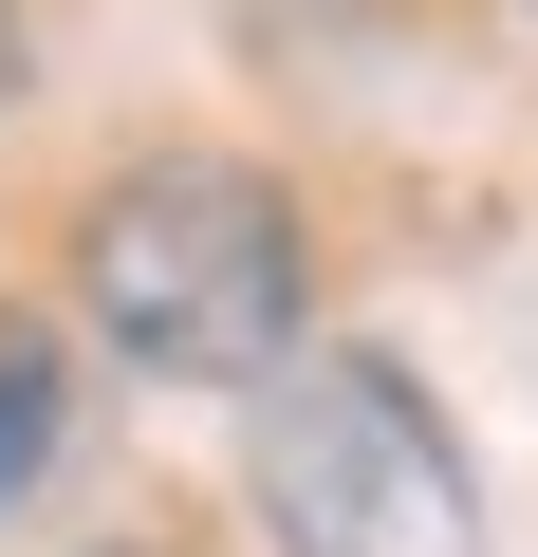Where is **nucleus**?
<instances>
[{"mask_svg":"<svg viewBox=\"0 0 538 557\" xmlns=\"http://www.w3.org/2000/svg\"><path fill=\"white\" fill-rule=\"evenodd\" d=\"M75 298L130 372H186V391H241L298 354V205L223 168V149H167V168H112L93 223H75Z\"/></svg>","mask_w":538,"mask_h":557,"instance_id":"nucleus-1","label":"nucleus"},{"mask_svg":"<svg viewBox=\"0 0 538 557\" xmlns=\"http://www.w3.org/2000/svg\"><path fill=\"white\" fill-rule=\"evenodd\" d=\"M241 483H260V520H279V557H464L483 539L464 446H446V409L390 354H279Z\"/></svg>","mask_w":538,"mask_h":557,"instance_id":"nucleus-2","label":"nucleus"},{"mask_svg":"<svg viewBox=\"0 0 538 557\" xmlns=\"http://www.w3.org/2000/svg\"><path fill=\"white\" fill-rule=\"evenodd\" d=\"M38 465H57V354H38L20 317H0V502H20Z\"/></svg>","mask_w":538,"mask_h":557,"instance_id":"nucleus-3","label":"nucleus"},{"mask_svg":"<svg viewBox=\"0 0 538 557\" xmlns=\"http://www.w3.org/2000/svg\"><path fill=\"white\" fill-rule=\"evenodd\" d=\"M0 112H20V0H0Z\"/></svg>","mask_w":538,"mask_h":557,"instance_id":"nucleus-4","label":"nucleus"}]
</instances>
